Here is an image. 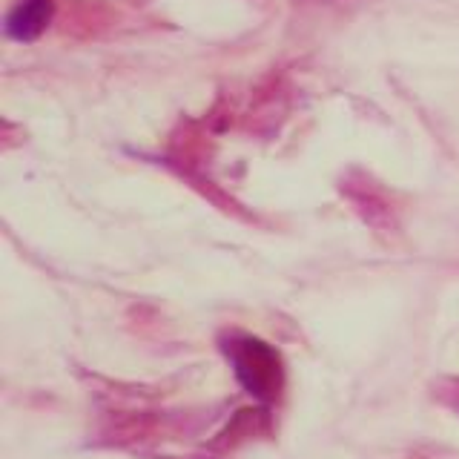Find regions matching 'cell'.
Wrapping results in <instances>:
<instances>
[{"label":"cell","mask_w":459,"mask_h":459,"mask_svg":"<svg viewBox=\"0 0 459 459\" xmlns=\"http://www.w3.org/2000/svg\"><path fill=\"white\" fill-rule=\"evenodd\" d=\"M52 21V0H18L6 14V35L12 40L29 43L43 35Z\"/></svg>","instance_id":"2"},{"label":"cell","mask_w":459,"mask_h":459,"mask_svg":"<svg viewBox=\"0 0 459 459\" xmlns=\"http://www.w3.org/2000/svg\"><path fill=\"white\" fill-rule=\"evenodd\" d=\"M224 351L230 356V362H233V370L238 382L244 385V391L262 402H270L281 394L284 385L281 359L270 344L253 336H233L224 344Z\"/></svg>","instance_id":"1"}]
</instances>
